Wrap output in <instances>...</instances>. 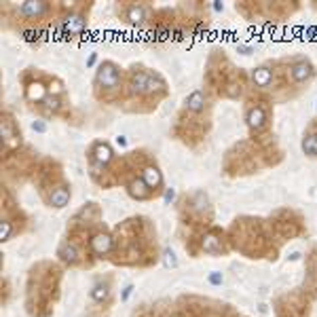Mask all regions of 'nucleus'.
Segmentation results:
<instances>
[{"label":"nucleus","mask_w":317,"mask_h":317,"mask_svg":"<svg viewBox=\"0 0 317 317\" xmlns=\"http://www.w3.org/2000/svg\"><path fill=\"white\" fill-rule=\"evenodd\" d=\"M98 85L106 87V89H114V87L118 85V70L114 63H104L100 70H98Z\"/></svg>","instance_id":"obj_1"},{"label":"nucleus","mask_w":317,"mask_h":317,"mask_svg":"<svg viewBox=\"0 0 317 317\" xmlns=\"http://www.w3.org/2000/svg\"><path fill=\"white\" fill-rule=\"evenodd\" d=\"M290 74H292V78H294L296 83H305V81H309V78L313 76V66L307 59H300L290 68Z\"/></svg>","instance_id":"obj_2"},{"label":"nucleus","mask_w":317,"mask_h":317,"mask_svg":"<svg viewBox=\"0 0 317 317\" xmlns=\"http://www.w3.org/2000/svg\"><path fill=\"white\" fill-rule=\"evenodd\" d=\"M91 250L98 254V256H104V254H108L110 250H112V239H110L108 233H98L93 235L91 239Z\"/></svg>","instance_id":"obj_3"},{"label":"nucleus","mask_w":317,"mask_h":317,"mask_svg":"<svg viewBox=\"0 0 317 317\" xmlns=\"http://www.w3.org/2000/svg\"><path fill=\"white\" fill-rule=\"evenodd\" d=\"M150 78H153V74H148V72H133L131 76V89L136 91V93H148L150 89Z\"/></svg>","instance_id":"obj_4"},{"label":"nucleus","mask_w":317,"mask_h":317,"mask_svg":"<svg viewBox=\"0 0 317 317\" xmlns=\"http://www.w3.org/2000/svg\"><path fill=\"white\" fill-rule=\"evenodd\" d=\"M93 161L98 165H108L112 161V148L104 142H98V144L93 146Z\"/></svg>","instance_id":"obj_5"},{"label":"nucleus","mask_w":317,"mask_h":317,"mask_svg":"<svg viewBox=\"0 0 317 317\" xmlns=\"http://www.w3.org/2000/svg\"><path fill=\"white\" fill-rule=\"evenodd\" d=\"M70 201V188L68 186H57L53 188V193L49 197V203L53 205V208H66Z\"/></svg>","instance_id":"obj_6"},{"label":"nucleus","mask_w":317,"mask_h":317,"mask_svg":"<svg viewBox=\"0 0 317 317\" xmlns=\"http://www.w3.org/2000/svg\"><path fill=\"white\" fill-rule=\"evenodd\" d=\"M264 121H266V114H264V108H252L250 112H248V125H250V129L254 131H258V129H263L264 127Z\"/></svg>","instance_id":"obj_7"},{"label":"nucleus","mask_w":317,"mask_h":317,"mask_svg":"<svg viewBox=\"0 0 317 317\" xmlns=\"http://www.w3.org/2000/svg\"><path fill=\"white\" fill-rule=\"evenodd\" d=\"M252 81L256 83L258 87H268L271 85V81H273V72L268 68H254L252 70Z\"/></svg>","instance_id":"obj_8"},{"label":"nucleus","mask_w":317,"mask_h":317,"mask_svg":"<svg viewBox=\"0 0 317 317\" xmlns=\"http://www.w3.org/2000/svg\"><path fill=\"white\" fill-rule=\"evenodd\" d=\"M47 11V2H23L19 6V13L26 15V17H38Z\"/></svg>","instance_id":"obj_9"},{"label":"nucleus","mask_w":317,"mask_h":317,"mask_svg":"<svg viewBox=\"0 0 317 317\" xmlns=\"http://www.w3.org/2000/svg\"><path fill=\"white\" fill-rule=\"evenodd\" d=\"M142 180L146 182L148 188H158V186H161V182H163L161 171H158L157 167H146L144 169V178H142Z\"/></svg>","instance_id":"obj_10"},{"label":"nucleus","mask_w":317,"mask_h":317,"mask_svg":"<svg viewBox=\"0 0 317 317\" xmlns=\"http://www.w3.org/2000/svg\"><path fill=\"white\" fill-rule=\"evenodd\" d=\"M45 98H47V87L43 83H30L28 100L30 102H45Z\"/></svg>","instance_id":"obj_11"},{"label":"nucleus","mask_w":317,"mask_h":317,"mask_svg":"<svg viewBox=\"0 0 317 317\" xmlns=\"http://www.w3.org/2000/svg\"><path fill=\"white\" fill-rule=\"evenodd\" d=\"M59 258L63 260V263H76V260H78V252H76V248H74V245L72 243H61L59 245Z\"/></svg>","instance_id":"obj_12"},{"label":"nucleus","mask_w":317,"mask_h":317,"mask_svg":"<svg viewBox=\"0 0 317 317\" xmlns=\"http://www.w3.org/2000/svg\"><path fill=\"white\" fill-rule=\"evenodd\" d=\"M203 106H205V98L201 91H193L186 98V108L193 110V112H199V110H203Z\"/></svg>","instance_id":"obj_13"},{"label":"nucleus","mask_w":317,"mask_h":317,"mask_svg":"<svg viewBox=\"0 0 317 317\" xmlns=\"http://www.w3.org/2000/svg\"><path fill=\"white\" fill-rule=\"evenodd\" d=\"M129 195L136 197V199H146V195H148L146 182L144 180H133L131 184H129Z\"/></svg>","instance_id":"obj_14"},{"label":"nucleus","mask_w":317,"mask_h":317,"mask_svg":"<svg viewBox=\"0 0 317 317\" xmlns=\"http://www.w3.org/2000/svg\"><path fill=\"white\" fill-rule=\"evenodd\" d=\"M83 28H85V19L81 15H70L66 19V32H70V34H78V32H83Z\"/></svg>","instance_id":"obj_15"},{"label":"nucleus","mask_w":317,"mask_h":317,"mask_svg":"<svg viewBox=\"0 0 317 317\" xmlns=\"http://www.w3.org/2000/svg\"><path fill=\"white\" fill-rule=\"evenodd\" d=\"M203 250L208 254H220L222 252V245H220V239L216 235H205L203 237Z\"/></svg>","instance_id":"obj_16"},{"label":"nucleus","mask_w":317,"mask_h":317,"mask_svg":"<svg viewBox=\"0 0 317 317\" xmlns=\"http://www.w3.org/2000/svg\"><path fill=\"white\" fill-rule=\"evenodd\" d=\"M303 153L307 157H317V133H311L303 140Z\"/></svg>","instance_id":"obj_17"},{"label":"nucleus","mask_w":317,"mask_h":317,"mask_svg":"<svg viewBox=\"0 0 317 317\" xmlns=\"http://www.w3.org/2000/svg\"><path fill=\"white\" fill-rule=\"evenodd\" d=\"M110 296V288L108 283H98L95 288L91 290V298L95 300V303H104V300Z\"/></svg>","instance_id":"obj_18"},{"label":"nucleus","mask_w":317,"mask_h":317,"mask_svg":"<svg viewBox=\"0 0 317 317\" xmlns=\"http://www.w3.org/2000/svg\"><path fill=\"white\" fill-rule=\"evenodd\" d=\"M127 19L131 23H142L144 21V9H142V6H131V9L127 11Z\"/></svg>","instance_id":"obj_19"},{"label":"nucleus","mask_w":317,"mask_h":317,"mask_svg":"<svg viewBox=\"0 0 317 317\" xmlns=\"http://www.w3.org/2000/svg\"><path fill=\"white\" fill-rule=\"evenodd\" d=\"M2 138H4V142H6V144H9V146H13L15 144V133H13V127H11V121H6V118H4V121H2Z\"/></svg>","instance_id":"obj_20"},{"label":"nucleus","mask_w":317,"mask_h":317,"mask_svg":"<svg viewBox=\"0 0 317 317\" xmlns=\"http://www.w3.org/2000/svg\"><path fill=\"white\" fill-rule=\"evenodd\" d=\"M59 104H61V102H59L57 95H47V98H45V106L49 108V110H57Z\"/></svg>","instance_id":"obj_21"},{"label":"nucleus","mask_w":317,"mask_h":317,"mask_svg":"<svg viewBox=\"0 0 317 317\" xmlns=\"http://www.w3.org/2000/svg\"><path fill=\"white\" fill-rule=\"evenodd\" d=\"M11 231H13V228H11V222L2 220V224H0V239L6 241V239L11 237Z\"/></svg>","instance_id":"obj_22"},{"label":"nucleus","mask_w":317,"mask_h":317,"mask_svg":"<svg viewBox=\"0 0 317 317\" xmlns=\"http://www.w3.org/2000/svg\"><path fill=\"white\" fill-rule=\"evenodd\" d=\"M178 263H176V254H173L171 250H165V266H176Z\"/></svg>","instance_id":"obj_23"},{"label":"nucleus","mask_w":317,"mask_h":317,"mask_svg":"<svg viewBox=\"0 0 317 317\" xmlns=\"http://www.w3.org/2000/svg\"><path fill=\"white\" fill-rule=\"evenodd\" d=\"M63 89H61V85L59 83H55V85H51L49 87V95H57V98H59V93H61Z\"/></svg>","instance_id":"obj_24"},{"label":"nucleus","mask_w":317,"mask_h":317,"mask_svg":"<svg viewBox=\"0 0 317 317\" xmlns=\"http://www.w3.org/2000/svg\"><path fill=\"white\" fill-rule=\"evenodd\" d=\"M210 279H211V283H222V279H220V275H218V273H213V275L210 277Z\"/></svg>","instance_id":"obj_25"},{"label":"nucleus","mask_w":317,"mask_h":317,"mask_svg":"<svg viewBox=\"0 0 317 317\" xmlns=\"http://www.w3.org/2000/svg\"><path fill=\"white\" fill-rule=\"evenodd\" d=\"M32 127H34L36 131H45V125H43V123H34V125H32Z\"/></svg>","instance_id":"obj_26"}]
</instances>
